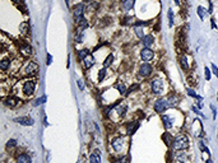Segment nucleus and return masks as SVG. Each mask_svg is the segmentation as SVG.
Returning <instances> with one entry per match:
<instances>
[{
  "label": "nucleus",
  "mask_w": 218,
  "mask_h": 163,
  "mask_svg": "<svg viewBox=\"0 0 218 163\" xmlns=\"http://www.w3.org/2000/svg\"><path fill=\"white\" fill-rule=\"evenodd\" d=\"M189 138L185 135V134H179L174 138V141H172V149L175 152H179V151H186L189 148Z\"/></svg>",
  "instance_id": "nucleus-1"
},
{
  "label": "nucleus",
  "mask_w": 218,
  "mask_h": 163,
  "mask_svg": "<svg viewBox=\"0 0 218 163\" xmlns=\"http://www.w3.org/2000/svg\"><path fill=\"white\" fill-rule=\"evenodd\" d=\"M36 85H37V80L35 78H27V79H24L23 83H22V93L27 98L32 97L33 94H35Z\"/></svg>",
  "instance_id": "nucleus-2"
},
{
  "label": "nucleus",
  "mask_w": 218,
  "mask_h": 163,
  "mask_svg": "<svg viewBox=\"0 0 218 163\" xmlns=\"http://www.w3.org/2000/svg\"><path fill=\"white\" fill-rule=\"evenodd\" d=\"M151 91L156 96H161L166 91V82L161 78H153L151 80Z\"/></svg>",
  "instance_id": "nucleus-3"
},
{
  "label": "nucleus",
  "mask_w": 218,
  "mask_h": 163,
  "mask_svg": "<svg viewBox=\"0 0 218 163\" xmlns=\"http://www.w3.org/2000/svg\"><path fill=\"white\" fill-rule=\"evenodd\" d=\"M38 70V65L35 63V61H27V64L23 66L22 69V73H20V75L22 76H27V78H31V76H33L37 73Z\"/></svg>",
  "instance_id": "nucleus-4"
},
{
  "label": "nucleus",
  "mask_w": 218,
  "mask_h": 163,
  "mask_svg": "<svg viewBox=\"0 0 218 163\" xmlns=\"http://www.w3.org/2000/svg\"><path fill=\"white\" fill-rule=\"evenodd\" d=\"M126 144V139L124 136H116L111 140V147H112L114 152H116L119 154H121L124 152V148H125Z\"/></svg>",
  "instance_id": "nucleus-5"
},
{
  "label": "nucleus",
  "mask_w": 218,
  "mask_h": 163,
  "mask_svg": "<svg viewBox=\"0 0 218 163\" xmlns=\"http://www.w3.org/2000/svg\"><path fill=\"white\" fill-rule=\"evenodd\" d=\"M168 107H170V105L167 102V98H158L155 102V105H153V108H155L157 114H163Z\"/></svg>",
  "instance_id": "nucleus-6"
},
{
  "label": "nucleus",
  "mask_w": 218,
  "mask_h": 163,
  "mask_svg": "<svg viewBox=\"0 0 218 163\" xmlns=\"http://www.w3.org/2000/svg\"><path fill=\"white\" fill-rule=\"evenodd\" d=\"M84 12H85V5L82 3L77 4L74 7V10H73V17H74V20L77 23H79L80 20L83 19V15H84Z\"/></svg>",
  "instance_id": "nucleus-7"
},
{
  "label": "nucleus",
  "mask_w": 218,
  "mask_h": 163,
  "mask_svg": "<svg viewBox=\"0 0 218 163\" xmlns=\"http://www.w3.org/2000/svg\"><path fill=\"white\" fill-rule=\"evenodd\" d=\"M152 71H153V68H152V65H149L148 63L142 64L140 68H139V75L142 76V78H147V76H149L152 74Z\"/></svg>",
  "instance_id": "nucleus-8"
},
{
  "label": "nucleus",
  "mask_w": 218,
  "mask_h": 163,
  "mask_svg": "<svg viewBox=\"0 0 218 163\" xmlns=\"http://www.w3.org/2000/svg\"><path fill=\"white\" fill-rule=\"evenodd\" d=\"M175 159L177 163H189L190 162V156L185 151H179L175 153Z\"/></svg>",
  "instance_id": "nucleus-9"
},
{
  "label": "nucleus",
  "mask_w": 218,
  "mask_h": 163,
  "mask_svg": "<svg viewBox=\"0 0 218 163\" xmlns=\"http://www.w3.org/2000/svg\"><path fill=\"white\" fill-rule=\"evenodd\" d=\"M140 57H142L143 61L148 63L155 57V52H153V50H151L149 47H144V49H142V51H140Z\"/></svg>",
  "instance_id": "nucleus-10"
},
{
  "label": "nucleus",
  "mask_w": 218,
  "mask_h": 163,
  "mask_svg": "<svg viewBox=\"0 0 218 163\" xmlns=\"http://www.w3.org/2000/svg\"><path fill=\"white\" fill-rule=\"evenodd\" d=\"M20 103H22V101H20L19 98L14 97V96H9V97L4 98V105L8 106V107H10V108H14V107L19 106Z\"/></svg>",
  "instance_id": "nucleus-11"
},
{
  "label": "nucleus",
  "mask_w": 218,
  "mask_h": 163,
  "mask_svg": "<svg viewBox=\"0 0 218 163\" xmlns=\"http://www.w3.org/2000/svg\"><path fill=\"white\" fill-rule=\"evenodd\" d=\"M162 122H163L166 130H170L175 125V117L171 116V115H162Z\"/></svg>",
  "instance_id": "nucleus-12"
},
{
  "label": "nucleus",
  "mask_w": 218,
  "mask_h": 163,
  "mask_svg": "<svg viewBox=\"0 0 218 163\" xmlns=\"http://www.w3.org/2000/svg\"><path fill=\"white\" fill-rule=\"evenodd\" d=\"M14 121L17 124H20V125L23 126H32L33 124H35V120L29 116H20V117H17L14 119Z\"/></svg>",
  "instance_id": "nucleus-13"
},
{
  "label": "nucleus",
  "mask_w": 218,
  "mask_h": 163,
  "mask_svg": "<svg viewBox=\"0 0 218 163\" xmlns=\"http://www.w3.org/2000/svg\"><path fill=\"white\" fill-rule=\"evenodd\" d=\"M138 127H139V122H136V121H130V122H128V124H126V132H128V135L134 134Z\"/></svg>",
  "instance_id": "nucleus-14"
},
{
  "label": "nucleus",
  "mask_w": 218,
  "mask_h": 163,
  "mask_svg": "<svg viewBox=\"0 0 218 163\" xmlns=\"http://www.w3.org/2000/svg\"><path fill=\"white\" fill-rule=\"evenodd\" d=\"M20 54H22L24 57L31 56V55H32V47H31V45L23 44L22 46H20Z\"/></svg>",
  "instance_id": "nucleus-15"
},
{
  "label": "nucleus",
  "mask_w": 218,
  "mask_h": 163,
  "mask_svg": "<svg viewBox=\"0 0 218 163\" xmlns=\"http://www.w3.org/2000/svg\"><path fill=\"white\" fill-rule=\"evenodd\" d=\"M179 101H180V98H179V96L176 93H171L170 96L167 97V102H168L170 107H175L179 103Z\"/></svg>",
  "instance_id": "nucleus-16"
},
{
  "label": "nucleus",
  "mask_w": 218,
  "mask_h": 163,
  "mask_svg": "<svg viewBox=\"0 0 218 163\" xmlns=\"http://www.w3.org/2000/svg\"><path fill=\"white\" fill-rule=\"evenodd\" d=\"M89 163H101V153L98 149H96V151L89 156Z\"/></svg>",
  "instance_id": "nucleus-17"
},
{
  "label": "nucleus",
  "mask_w": 218,
  "mask_h": 163,
  "mask_svg": "<svg viewBox=\"0 0 218 163\" xmlns=\"http://www.w3.org/2000/svg\"><path fill=\"white\" fill-rule=\"evenodd\" d=\"M17 163H32V158L27 153H22L17 157Z\"/></svg>",
  "instance_id": "nucleus-18"
},
{
  "label": "nucleus",
  "mask_w": 218,
  "mask_h": 163,
  "mask_svg": "<svg viewBox=\"0 0 218 163\" xmlns=\"http://www.w3.org/2000/svg\"><path fill=\"white\" fill-rule=\"evenodd\" d=\"M153 42H155V37H153L152 35H147V36H144V37L142 38V45H143L144 47L152 46Z\"/></svg>",
  "instance_id": "nucleus-19"
},
{
  "label": "nucleus",
  "mask_w": 218,
  "mask_h": 163,
  "mask_svg": "<svg viewBox=\"0 0 218 163\" xmlns=\"http://www.w3.org/2000/svg\"><path fill=\"white\" fill-rule=\"evenodd\" d=\"M179 60H180V66H181V69H182V70L187 71V70L190 69L189 63H187V57H186V55H185V54H182Z\"/></svg>",
  "instance_id": "nucleus-20"
},
{
  "label": "nucleus",
  "mask_w": 218,
  "mask_h": 163,
  "mask_svg": "<svg viewBox=\"0 0 218 163\" xmlns=\"http://www.w3.org/2000/svg\"><path fill=\"white\" fill-rule=\"evenodd\" d=\"M83 65H84V69H91V68L95 65V57L88 55V56L83 60Z\"/></svg>",
  "instance_id": "nucleus-21"
},
{
  "label": "nucleus",
  "mask_w": 218,
  "mask_h": 163,
  "mask_svg": "<svg viewBox=\"0 0 218 163\" xmlns=\"http://www.w3.org/2000/svg\"><path fill=\"white\" fill-rule=\"evenodd\" d=\"M19 31H20V35L28 36V35H29V23H28V22L20 23V25H19Z\"/></svg>",
  "instance_id": "nucleus-22"
},
{
  "label": "nucleus",
  "mask_w": 218,
  "mask_h": 163,
  "mask_svg": "<svg viewBox=\"0 0 218 163\" xmlns=\"http://www.w3.org/2000/svg\"><path fill=\"white\" fill-rule=\"evenodd\" d=\"M10 64H12V61H10V59H7V57H4L1 61H0V69H1L3 71H7L8 69L10 68Z\"/></svg>",
  "instance_id": "nucleus-23"
},
{
  "label": "nucleus",
  "mask_w": 218,
  "mask_h": 163,
  "mask_svg": "<svg viewBox=\"0 0 218 163\" xmlns=\"http://www.w3.org/2000/svg\"><path fill=\"white\" fill-rule=\"evenodd\" d=\"M135 4V0H124L122 1V9L125 12H129L130 9H133Z\"/></svg>",
  "instance_id": "nucleus-24"
},
{
  "label": "nucleus",
  "mask_w": 218,
  "mask_h": 163,
  "mask_svg": "<svg viewBox=\"0 0 218 163\" xmlns=\"http://www.w3.org/2000/svg\"><path fill=\"white\" fill-rule=\"evenodd\" d=\"M162 139H163V141L166 143V145H167V147H171V145H172L174 138H172V135H171L170 132H163V135H162Z\"/></svg>",
  "instance_id": "nucleus-25"
},
{
  "label": "nucleus",
  "mask_w": 218,
  "mask_h": 163,
  "mask_svg": "<svg viewBox=\"0 0 218 163\" xmlns=\"http://www.w3.org/2000/svg\"><path fill=\"white\" fill-rule=\"evenodd\" d=\"M186 92H187V96H190V97H193V98H195V100H198V101H203V98L199 96L198 93H196L193 88H187L186 89Z\"/></svg>",
  "instance_id": "nucleus-26"
},
{
  "label": "nucleus",
  "mask_w": 218,
  "mask_h": 163,
  "mask_svg": "<svg viewBox=\"0 0 218 163\" xmlns=\"http://www.w3.org/2000/svg\"><path fill=\"white\" fill-rule=\"evenodd\" d=\"M88 27V22H87V19H82L79 22V25H78V28H77V33H79V32H83L85 28Z\"/></svg>",
  "instance_id": "nucleus-27"
},
{
  "label": "nucleus",
  "mask_w": 218,
  "mask_h": 163,
  "mask_svg": "<svg viewBox=\"0 0 218 163\" xmlns=\"http://www.w3.org/2000/svg\"><path fill=\"white\" fill-rule=\"evenodd\" d=\"M116 89L119 91V93L121 94V96H124V94H126V87H125V84L124 83H117L116 84Z\"/></svg>",
  "instance_id": "nucleus-28"
},
{
  "label": "nucleus",
  "mask_w": 218,
  "mask_h": 163,
  "mask_svg": "<svg viewBox=\"0 0 218 163\" xmlns=\"http://www.w3.org/2000/svg\"><path fill=\"white\" fill-rule=\"evenodd\" d=\"M112 61H114V55L110 54L109 56L105 59V61H104V68H109L111 64H112Z\"/></svg>",
  "instance_id": "nucleus-29"
},
{
  "label": "nucleus",
  "mask_w": 218,
  "mask_h": 163,
  "mask_svg": "<svg viewBox=\"0 0 218 163\" xmlns=\"http://www.w3.org/2000/svg\"><path fill=\"white\" fill-rule=\"evenodd\" d=\"M196 13H198L199 18L202 19V20H204V18H206V15H207V12H206V9H204L203 7H198V10H196Z\"/></svg>",
  "instance_id": "nucleus-30"
},
{
  "label": "nucleus",
  "mask_w": 218,
  "mask_h": 163,
  "mask_svg": "<svg viewBox=\"0 0 218 163\" xmlns=\"http://www.w3.org/2000/svg\"><path fill=\"white\" fill-rule=\"evenodd\" d=\"M89 55V50H87V49H84V50H79L78 51V57L80 59V60H84L85 57H87Z\"/></svg>",
  "instance_id": "nucleus-31"
},
{
  "label": "nucleus",
  "mask_w": 218,
  "mask_h": 163,
  "mask_svg": "<svg viewBox=\"0 0 218 163\" xmlns=\"http://www.w3.org/2000/svg\"><path fill=\"white\" fill-rule=\"evenodd\" d=\"M134 32H135V35H136V37H139L140 40L145 36L144 35V31H143V28L142 27H134Z\"/></svg>",
  "instance_id": "nucleus-32"
},
{
  "label": "nucleus",
  "mask_w": 218,
  "mask_h": 163,
  "mask_svg": "<svg viewBox=\"0 0 218 163\" xmlns=\"http://www.w3.org/2000/svg\"><path fill=\"white\" fill-rule=\"evenodd\" d=\"M199 147H200V151H202L203 153H207L208 156H211V151H209V149H208V147H207L206 144H204V141H203V140H200Z\"/></svg>",
  "instance_id": "nucleus-33"
},
{
  "label": "nucleus",
  "mask_w": 218,
  "mask_h": 163,
  "mask_svg": "<svg viewBox=\"0 0 218 163\" xmlns=\"http://www.w3.org/2000/svg\"><path fill=\"white\" fill-rule=\"evenodd\" d=\"M167 17H168V25L170 27H172L174 25V10L172 9H168Z\"/></svg>",
  "instance_id": "nucleus-34"
},
{
  "label": "nucleus",
  "mask_w": 218,
  "mask_h": 163,
  "mask_svg": "<svg viewBox=\"0 0 218 163\" xmlns=\"http://www.w3.org/2000/svg\"><path fill=\"white\" fill-rule=\"evenodd\" d=\"M112 163H128V157L124 156V157H120V158H114Z\"/></svg>",
  "instance_id": "nucleus-35"
},
{
  "label": "nucleus",
  "mask_w": 218,
  "mask_h": 163,
  "mask_svg": "<svg viewBox=\"0 0 218 163\" xmlns=\"http://www.w3.org/2000/svg\"><path fill=\"white\" fill-rule=\"evenodd\" d=\"M105 76H106V68H104V69H101L98 71V82H102L105 79Z\"/></svg>",
  "instance_id": "nucleus-36"
},
{
  "label": "nucleus",
  "mask_w": 218,
  "mask_h": 163,
  "mask_svg": "<svg viewBox=\"0 0 218 163\" xmlns=\"http://www.w3.org/2000/svg\"><path fill=\"white\" fill-rule=\"evenodd\" d=\"M83 40H84V32H79V33H77V36H75V42H78V44H80V42H83Z\"/></svg>",
  "instance_id": "nucleus-37"
},
{
  "label": "nucleus",
  "mask_w": 218,
  "mask_h": 163,
  "mask_svg": "<svg viewBox=\"0 0 218 163\" xmlns=\"http://www.w3.org/2000/svg\"><path fill=\"white\" fill-rule=\"evenodd\" d=\"M15 145H17V140L10 139V140H8V143H7V149H12V148H14Z\"/></svg>",
  "instance_id": "nucleus-38"
},
{
  "label": "nucleus",
  "mask_w": 218,
  "mask_h": 163,
  "mask_svg": "<svg viewBox=\"0 0 218 163\" xmlns=\"http://www.w3.org/2000/svg\"><path fill=\"white\" fill-rule=\"evenodd\" d=\"M122 24H134L133 18H131V17H126V18H124L122 19Z\"/></svg>",
  "instance_id": "nucleus-39"
},
{
  "label": "nucleus",
  "mask_w": 218,
  "mask_h": 163,
  "mask_svg": "<svg viewBox=\"0 0 218 163\" xmlns=\"http://www.w3.org/2000/svg\"><path fill=\"white\" fill-rule=\"evenodd\" d=\"M211 69L209 68H204V75H206V79L207 80H211Z\"/></svg>",
  "instance_id": "nucleus-40"
},
{
  "label": "nucleus",
  "mask_w": 218,
  "mask_h": 163,
  "mask_svg": "<svg viewBox=\"0 0 218 163\" xmlns=\"http://www.w3.org/2000/svg\"><path fill=\"white\" fill-rule=\"evenodd\" d=\"M138 88H139V84H134V85H131V87H130L129 89H128V92H126V94H128V96H129V94H130V93H133V92L135 91V89H138Z\"/></svg>",
  "instance_id": "nucleus-41"
},
{
  "label": "nucleus",
  "mask_w": 218,
  "mask_h": 163,
  "mask_svg": "<svg viewBox=\"0 0 218 163\" xmlns=\"http://www.w3.org/2000/svg\"><path fill=\"white\" fill-rule=\"evenodd\" d=\"M45 100H46V97H45V96L42 97V98H37V100H36L35 102H33V106H38V105L44 103V101H45Z\"/></svg>",
  "instance_id": "nucleus-42"
},
{
  "label": "nucleus",
  "mask_w": 218,
  "mask_h": 163,
  "mask_svg": "<svg viewBox=\"0 0 218 163\" xmlns=\"http://www.w3.org/2000/svg\"><path fill=\"white\" fill-rule=\"evenodd\" d=\"M211 70H212L213 74H214V75L217 76V78H218V68L214 65V64H212V65H211Z\"/></svg>",
  "instance_id": "nucleus-43"
},
{
  "label": "nucleus",
  "mask_w": 218,
  "mask_h": 163,
  "mask_svg": "<svg viewBox=\"0 0 218 163\" xmlns=\"http://www.w3.org/2000/svg\"><path fill=\"white\" fill-rule=\"evenodd\" d=\"M77 84H78V88L80 89V91H84V83L82 79H78L77 80Z\"/></svg>",
  "instance_id": "nucleus-44"
},
{
  "label": "nucleus",
  "mask_w": 218,
  "mask_h": 163,
  "mask_svg": "<svg viewBox=\"0 0 218 163\" xmlns=\"http://www.w3.org/2000/svg\"><path fill=\"white\" fill-rule=\"evenodd\" d=\"M211 110H212V112H213V119H216L217 117V108L213 105H211Z\"/></svg>",
  "instance_id": "nucleus-45"
},
{
  "label": "nucleus",
  "mask_w": 218,
  "mask_h": 163,
  "mask_svg": "<svg viewBox=\"0 0 218 163\" xmlns=\"http://www.w3.org/2000/svg\"><path fill=\"white\" fill-rule=\"evenodd\" d=\"M93 126H95L97 134H101V129H100V126H98V124H97V122H93Z\"/></svg>",
  "instance_id": "nucleus-46"
},
{
  "label": "nucleus",
  "mask_w": 218,
  "mask_h": 163,
  "mask_svg": "<svg viewBox=\"0 0 218 163\" xmlns=\"http://www.w3.org/2000/svg\"><path fill=\"white\" fill-rule=\"evenodd\" d=\"M51 61H52V56H51L50 54H47V61H46V64H47V65H50Z\"/></svg>",
  "instance_id": "nucleus-47"
},
{
  "label": "nucleus",
  "mask_w": 218,
  "mask_h": 163,
  "mask_svg": "<svg viewBox=\"0 0 218 163\" xmlns=\"http://www.w3.org/2000/svg\"><path fill=\"white\" fill-rule=\"evenodd\" d=\"M208 13H213V3L212 1H209V10H208Z\"/></svg>",
  "instance_id": "nucleus-48"
},
{
  "label": "nucleus",
  "mask_w": 218,
  "mask_h": 163,
  "mask_svg": "<svg viewBox=\"0 0 218 163\" xmlns=\"http://www.w3.org/2000/svg\"><path fill=\"white\" fill-rule=\"evenodd\" d=\"M211 20H212V24H211V27H212V28H216V22H214V18H212Z\"/></svg>",
  "instance_id": "nucleus-49"
},
{
  "label": "nucleus",
  "mask_w": 218,
  "mask_h": 163,
  "mask_svg": "<svg viewBox=\"0 0 218 163\" xmlns=\"http://www.w3.org/2000/svg\"><path fill=\"white\" fill-rule=\"evenodd\" d=\"M70 66V55H68V63H66V68Z\"/></svg>",
  "instance_id": "nucleus-50"
},
{
  "label": "nucleus",
  "mask_w": 218,
  "mask_h": 163,
  "mask_svg": "<svg viewBox=\"0 0 218 163\" xmlns=\"http://www.w3.org/2000/svg\"><path fill=\"white\" fill-rule=\"evenodd\" d=\"M206 163H213V161L211 159V158H208V159L206 161Z\"/></svg>",
  "instance_id": "nucleus-51"
},
{
  "label": "nucleus",
  "mask_w": 218,
  "mask_h": 163,
  "mask_svg": "<svg viewBox=\"0 0 218 163\" xmlns=\"http://www.w3.org/2000/svg\"><path fill=\"white\" fill-rule=\"evenodd\" d=\"M12 1H13V3H15V4H18L19 1H22V0H12Z\"/></svg>",
  "instance_id": "nucleus-52"
},
{
  "label": "nucleus",
  "mask_w": 218,
  "mask_h": 163,
  "mask_svg": "<svg viewBox=\"0 0 218 163\" xmlns=\"http://www.w3.org/2000/svg\"><path fill=\"white\" fill-rule=\"evenodd\" d=\"M175 3H176V4H180V0H175Z\"/></svg>",
  "instance_id": "nucleus-53"
},
{
  "label": "nucleus",
  "mask_w": 218,
  "mask_h": 163,
  "mask_svg": "<svg viewBox=\"0 0 218 163\" xmlns=\"http://www.w3.org/2000/svg\"><path fill=\"white\" fill-rule=\"evenodd\" d=\"M217 102H218V92H217Z\"/></svg>",
  "instance_id": "nucleus-54"
}]
</instances>
